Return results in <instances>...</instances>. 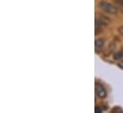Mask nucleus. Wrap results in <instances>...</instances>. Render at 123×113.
Returning a JSON list of instances; mask_svg holds the SVG:
<instances>
[{
    "instance_id": "39448f33",
    "label": "nucleus",
    "mask_w": 123,
    "mask_h": 113,
    "mask_svg": "<svg viewBox=\"0 0 123 113\" xmlns=\"http://www.w3.org/2000/svg\"><path fill=\"white\" fill-rule=\"evenodd\" d=\"M118 30H119V33H120L121 35H123V26H122V27H120Z\"/></svg>"
},
{
    "instance_id": "20e7f679",
    "label": "nucleus",
    "mask_w": 123,
    "mask_h": 113,
    "mask_svg": "<svg viewBox=\"0 0 123 113\" xmlns=\"http://www.w3.org/2000/svg\"><path fill=\"white\" fill-rule=\"evenodd\" d=\"M114 59H115V60H120V59H123V51H117V53L114 55Z\"/></svg>"
},
{
    "instance_id": "423d86ee",
    "label": "nucleus",
    "mask_w": 123,
    "mask_h": 113,
    "mask_svg": "<svg viewBox=\"0 0 123 113\" xmlns=\"http://www.w3.org/2000/svg\"><path fill=\"white\" fill-rule=\"evenodd\" d=\"M118 67L123 68V62H119V63H118Z\"/></svg>"
},
{
    "instance_id": "f03ea898",
    "label": "nucleus",
    "mask_w": 123,
    "mask_h": 113,
    "mask_svg": "<svg viewBox=\"0 0 123 113\" xmlns=\"http://www.w3.org/2000/svg\"><path fill=\"white\" fill-rule=\"evenodd\" d=\"M95 94L99 98H105L107 96V92L105 88L100 84H95Z\"/></svg>"
},
{
    "instance_id": "7ed1b4c3",
    "label": "nucleus",
    "mask_w": 123,
    "mask_h": 113,
    "mask_svg": "<svg viewBox=\"0 0 123 113\" xmlns=\"http://www.w3.org/2000/svg\"><path fill=\"white\" fill-rule=\"evenodd\" d=\"M103 46H104V40H103V39L99 38V39H96V40H95V42H94V47H95L96 51H100V50L103 48Z\"/></svg>"
},
{
    "instance_id": "0eeeda50",
    "label": "nucleus",
    "mask_w": 123,
    "mask_h": 113,
    "mask_svg": "<svg viewBox=\"0 0 123 113\" xmlns=\"http://www.w3.org/2000/svg\"><path fill=\"white\" fill-rule=\"evenodd\" d=\"M117 1H118V3L123 7V0H117Z\"/></svg>"
},
{
    "instance_id": "f257e3e1",
    "label": "nucleus",
    "mask_w": 123,
    "mask_h": 113,
    "mask_svg": "<svg viewBox=\"0 0 123 113\" xmlns=\"http://www.w3.org/2000/svg\"><path fill=\"white\" fill-rule=\"evenodd\" d=\"M98 6L102 11H104L105 12H107L109 14H117V9L113 4H111L109 2L101 1V2H99Z\"/></svg>"
}]
</instances>
